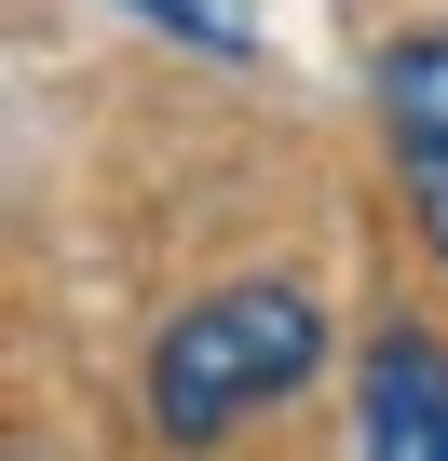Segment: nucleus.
I'll list each match as a JSON object with an SVG mask.
<instances>
[{"label":"nucleus","mask_w":448,"mask_h":461,"mask_svg":"<svg viewBox=\"0 0 448 461\" xmlns=\"http://www.w3.org/2000/svg\"><path fill=\"white\" fill-rule=\"evenodd\" d=\"M326 366V312L299 285H217L150 339V434L163 447H232V420L286 407Z\"/></svg>","instance_id":"nucleus-1"},{"label":"nucleus","mask_w":448,"mask_h":461,"mask_svg":"<svg viewBox=\"0 0 448 461\" xmlns=\"http://www.w3.org/2000/svg\"><path fill=\"white\" fill-rule=\"evenodd\" d=\"M367 95H380V136H394V176H407L421 245L448 258V28H407Z\"/></svg>","instance_id":"nucleus-2"},{"label":"nucleus","mask_w":448,"mask_h":461,"mask_svg":"<svg viewBox=\"0 0 448 461\" xmlns=\"http://www.w3.org/2000/svg\"><path fill=\"white\" fill-rule=\"evenodd\" d=\"M353 461H448V353L421 326H367V380H353Z\"/></svg>","instance_id":"nucleus-3"},{"label":"nucleus","mask_w":448,"mask_h":461,"mask_svg":"<svg viewBox=\"0 0 448 461\" xmlns=\"http://www.w3.org/2000/svg\"><path fill=\"white\" fill-rule=\"evenodd\" d=\"M150 28H177V41H204V55H259V14H232V0H136Z\"/></svg>","instance_id":"nucleus-4"}]
</instances>
